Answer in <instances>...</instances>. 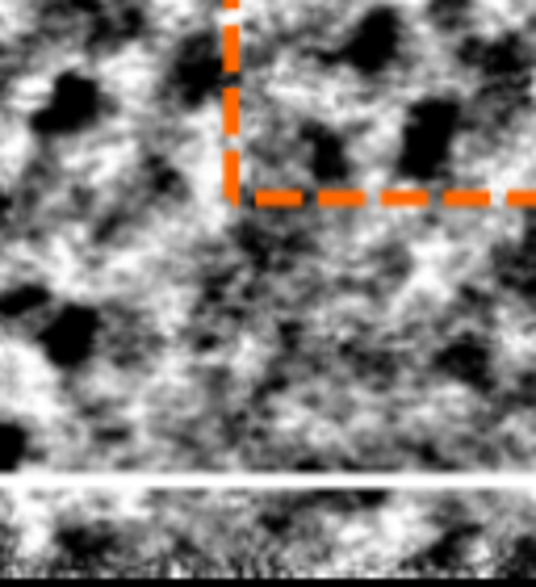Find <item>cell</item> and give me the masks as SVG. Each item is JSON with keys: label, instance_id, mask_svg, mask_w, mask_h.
<instances>
[{"label": "cell", "instance_id": "6da1fadb", "mask_svg": "<svg viewBox=\"0 0 536 587\" xmlns=\"http://www.w3.org/2000/svg\"><path fill=\"white\" fill-rule=\"evenodd\" d=\"M34 160V130H30V118L21 114H0V185L18 181L21 172Z\"/></svg>", "mask_w": 536, "mask_h": 587}, {"label": "cell", "instance_id": "7a4b0ae2", "mask_svg": "<svg viewBox=\"0 0 536 587\" xmlns=\"http://www.w3.org/2000/svg\"><path fill=\"white\" fill-rule=\"evenodd\" d=\"M499 202L495 189L486 185H449L436 189V210H453V214H482Z\"/></svg>", "mask_w": 536, "mask_h": 587}, {"label": "cell", "instance_id": "3957f363", "mask_svg": "<svg viewBox=\"0 0 536 587\" xmlns=\"http://www.w3.org/2000/svg\"><path fill=\"white\" fill-rule=\"evenodd\" d=\"M373 202L382 210L415 214V210H436V189L432 185H390V189H382V193H373Z\"/></svg>", "mask_w": 536, "mask_h": 587}, {"label": "cell", "instance_id": "277c9868", "mask_svg": "<svg viewBox=\"0 0 536 587\" xmlns=\"http://www.w3.org/2000/svg\"><path fill=\"white\" fill-rule=\"evenodd\" d=\"M310 202L319 210H335V214H352V210H365L373 202V193L365 185H323L310 193Z\"/></svg>", "mask_w": 536, "mask_h": 587}, {"label": "cell", "instance_id": "5b68a950", "mask_svg": "<svg viewBox=\"0 0 536 587\" xmlns=\"http://www.w3.org/2000/svg\"><path fill=\"white\" fill-rule=\"evenodd\" d=\"M251 202L260 210H277V214H289V210L310 206V189L302 185H265L251 193Z\"/></svg>", "mask_w": 536, "mask_h": 587}, {"label": "cell", "instance_id": "8992f818", "mask_svg": "<svg viewBox=\"0 0 536 587\" xmlns=\"http://www.w3.org/2000/svg\"><path fill=\"white\" fill-rule=\"evenodd\" d=\"M218 189H223V202H227V206H244V156H239V147L231 143V139H227V147H223Z\"/></svg>", "mask_w": 536, "mask_h": 587}, {"label": "cell", "instance_id": "52a82bcc", "mask_svg": "<svg viewBox=\"0 0 536 587\" xmlns=\"http://www.w3.org/2000/svg\"><path fill=\"white\" fill-rule=\"evenodd\" d=\"M218 122H223V139H239V130H244V93H239V84H227L223 88V102H218Z\"/></svg>", "mask_w": 536, "mask_h": 587}, {"label": "cell", "instance_id": "ba28073f", "mask_svg": "<svg viewBox=\"0 0 536 587\" xmlns=\"http://www.w3.org/2000/svg\"><path fill=\"white\" fill-rule=\"evenodd\" d=\"M223 72H227V76H239V72H244V30H239L235 21L223 25Z\"/></svg>", "mask_w": 536, "mask_h": 587}, {"label": "cell", "instance_id": "9c48e42d", "mask_svg": "<svg viewBox=\"0 0 536 587\" xmlns=\"http://www.w3.org/2000/svg\"><path fill=\"white\" fill-rule=\"evenodd\" d=\"M499 202L507 210H536V185H516V189H503Z\"/></svg>", "mask_w": 536, "mask_h": 587}, {"label": "cell", "instance_id": "30bf717a", "mask_svg": "<svg viewBox=\"0 0 536 587\" xmlns=\"http://www.w3.org/2000/svg\"><path fill=\"white\" fill-rule=\"evenodd\" d=\"M223 9H227V13H239V0H223Z\"/></svg>", "mask_w": 536, "mask_h": 587}]
</instances>
